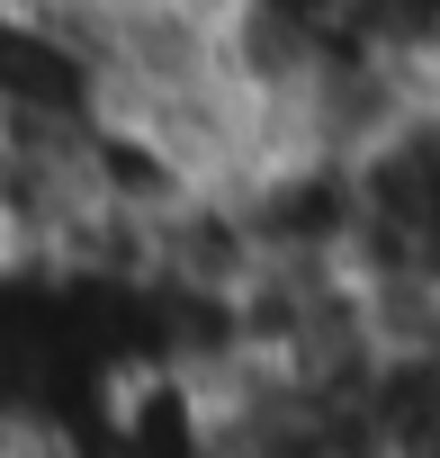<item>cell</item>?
Listing matches in <instances>:
<instances>
[{"label":"cell","mask_w":440,"mask_h":458,"mask_svg":"<svg viewBox=\"0 0 440 458\" xmlns=\"http://www.w3.org/2000/svg\"><path fill=\"white\" fill-rule=\"evenodd\" d=\"M0 458H55V449H37V440H19V431H0Z\"/></svg>","instance_id":"cell-1"}]
</instances>
